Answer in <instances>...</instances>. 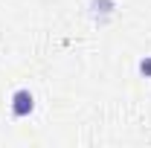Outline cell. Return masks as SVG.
<instances>
[{"label": "cell", "instance_id": "obj_1", "mask_svg": "<svg viewBox=\"0 0 151 148\" xmlns=\"http://www.w3.org/2000/svg\"><path fill=\"white\" fill-rule=\"evenodd\" d=\"M9 108H12V116L15 119L32 116L35 113V93L29 90V87H18V90L12 93V99H9Z\"/></svg>", "mask_w": 151, "mask_h": 148}, {"label": "cell", "instance_id": "obj_2", "mask_svg": "<svg viewBox=\"0 0 151 148\" xmlns=\"http://www.w3.org/2000/svg\"><path fill=\"white\" fill-rule=\"evenodd\" d=\"M113 12H116V0H90V15L99 23H108Z\"/></svg>", "mask_w": 151, "mask_h": 148}, {"label": "cell", "instance_id": "obj_3", "mask_svg": "<svg viewBox=\"0 0 151 148\" xmlns=\"http://www.w3.org/2000/svg\"><path fill=\"white\" fill-rule=\"evenodd\" d=\"M137 70H139V75H142V78H151V55H142V58H139Z\"/></svg>", "mask_w": 151, "mask_h": 148}]
</instances>
